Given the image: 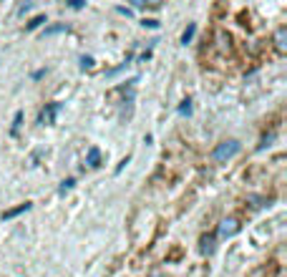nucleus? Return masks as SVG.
Instances as JSON below:
<instances>
[{
    "mask_svg": "<svg viewBox=\"0 0 287 277\" xmlns=\"http://www.w3.org/2000/svg\"><path fill=\"white\" fill-rule=\"evenodd\" d=\"M61 114V103H48L43 111H41V116H38V124H43V126H51L53 121H56V116Z\"/></svg>",
    "mask_w": 287,
    "mask_h": 277,
    "instance_id": "3",
    "label": "nucleus"
},
{
    "mask_svg": "<svg viewBox=\"0 0 287 277\" xmlns=\"http://www.w3.org/2000/svg\"><path fill=\"white\" fill-rule=\"evenodd\" d=\"M239 227H242V224H239V219L227 217V219H222V222H219V229H217V232H219V237H224V239H227V237H234V234L239 232Z\"/></svg>",
    "mask_w": 287,
    "mask_h": 277,
    "instance_id": "2",
    "label": "nucleus"
},
{
    "mask_svg": "<svg viewBox=\"0 0 287 277\" xmlns=\"http://www.w3.org/2000/svg\"><path fill=\"white\" fill-rule=\"evenodd\" d=\"M86 164H88L91 169L101 166V151H98V146H91V149H88V154H86Z\"/></svg>",
    "mask_w": 287,
    "mask_h": 277,
    "instance_id": "5",
    "label": "nucleus"
},
{
    "mask_svg": "<svg viewBox=\"0 0 287 277\" xmlns=\"http://www.w3.org/2000/svg\"><path fill=\"white\" fill-rule=\"evenodd\" d=\"M199 245H202L199 250H202L204 255H212V252H214V234H204V237L199 239Z\"/></svg>",
    "mask_w": 287,
    "mask_h": 277,
    "instance_id": "6",
    "label": "nucleus"
},
{
    "mask_svg": "<svg viewBox=\"0 0 287 277\" xmlns=\"http://www.w3.org/2000/svg\"><path fill=\"white\" fill-rule=\"evenodd\" d=\"M194 30H197V25H194V23H189V25H187V30L182 33V43H184V46L194 38Z\"/></svg>",
    "mask_w": 287,
    "mask_h": 277,
    "instance_id": "9",
    "label": "nucleus"
},
{
    "mask_svg": "<svg viewBox=\"0 0 287 277\" xmlns=\"http://www.w3.org/2000/svg\"><path fill=\"white\" fill-rule=\"evenodd\" d=\"M66 30H68V25H66V23H58V25L46 28V30H43V38H51V36H58V33H66Z\"/></svg>",
    "mask_w": 287,
    "mask_h": 277,
    "instance_id": "7",
    "label": "nucleus"
},
{
    "mask_svg": "<svg viewBox=\"0 0 287 277\" xmlns=\"http://www.w3.org/2000/svg\"><path fill=\"white\" fill-rule=\"evenodd\" d=\"M20 119H23V114L18 111V114H15V121H13V134L18 131V126H20Z\"/></svg>",
    "mask_w": 287,
    "mask_h": 277,
    "instance_id": "15",
    "label": "nucleus"
},
{
    "mask_svg": "<svg viewBox=\"0 0 287 277\" xmlns=\"http://www.w3.org/2000/svg\"><path fill=\"white\" fill-rule=\"evenodd\" d=\"M237 154H239V141L237 138H227V141L217 144V149L212 151V159H214L217 164H224V161H229Z\"/></svg>",
    "mask_w": 287,
    "mask_h": 277,
    "instance_id": "1",
    "label": "nucleus"
},
{
    "mask_svg": "<svg viewBox=\"0 0 287 277\" xmlns=\"http://www.w3.org/2000/svg\"><path fill=\"white\" fill-rule=\"evenodd\" d=\"M179 111H182V114H192V106H189V101H184V106H182Z\"/></svg>",
    "mask_w": 287,
    "mask_h": 277,
    "instance_id": "16",
    "label": "nucleus"
},
{
    "mask_svg": "<svg viewBox=\"0 0 287 277\" xmlns=\"http://www.w3.org/2000/svg\"><path fill=\"white\" fill-rule=\"evenodd\" d=\"M30 209V204L25 202V204H20V207L10 209V212H3V219H13V217H18V214H23V212H28Z\"/></svg>",
    "mask_w": 287,
    "mask_h": 277,
    "instance_id": "8",
    "label": "nucleus"
},
{
    "mask_svg": "<svg viewBox=\"0 0 287 277\" xmlns=\"http://www.w3.org/2000/svg\"><path fill=\"white\" fill-rule=\"evenodd\" d=\"M272 141H275V134H267V136H265V138H262V141H260V149H265V146H270Z\"/></svg>",
    "mask_w": 287,
    "mask_h": 277,
    "instance_id": "14",
    "label": "nucleus"
},
{
    "mask_svg": "<svg viewBox=\"0 0 287 277\" xmlns=\"http://www.w3.org/2000/svg\"><path fill=\"white\" fill-rule=\"evenodd\" d=\"M41 23H46V15H35V18H33L30 23H28V30H35V28H38Z\"/></svg>",
    "mask_w": 287,
    "mask_h": 277,
    "instance_id": "10",
    "label": "nucleus"
},
{
    "mask_svg": "<svg viewBox=\"0 0 287 277\" xmlns=\"http://www.w3.org/2000/svg\"><path fill=\"white\" fill-rule=\"evenodd\" d=\"M81 68H83V71L93 68V58H91V56H83V58H81Z\"/></svg>",
    "mask_w": 287,
    "mask_h": 277,
    "instance_id": "12",
    "label": "nucleus"
},
{
    "mask_svg": "<svg viewBox=\"0 0 287 277\" xmlns=\"http://www.w3.org/2000/svg\"><path fill=\"white\" fill-rule=\"evenodd\" d=\"M73 184H76L73 179H66V182L61 184V189H58V192H61V194H66V192H71V189H73Z\"/></svg>",
    "mask_w": 287,
    "mask_h": 277,
    "instance_id": "11",
    "label": "nucleus"
},
{
    "mask_svg": "<svg viewBox=\"0 0 287 277\" xmlns=\"http://www.w3.org/2000/svg\"><path fill=\"white\" fill-rule=\"evenodd\" d=\"M141 3H146V5H151V8H159V5H161V0H141Z\"/></svg>",
    "mask_w": 287,
    "mask_h": 277,
    "instance_id": "17",
    "label": "nucleus"
},
{
    "mask_svg": "<svg viewBox=\"0 0 287 277\" xmlns=\"http://www.w3.org/2000/svg\"><path fill=\"white\" fill-rule=\"evenodd\" d=\"M66 3H68V8H73V10H81L86 5V0H66Z\"/></svg>",
    "mask_w": 287,
    "mask_h": 277,
    "instance_id": "13",
    "label": "nucleus"
},
{
    "mask_svg": "<svg viewBox=\"0 0 287 277\" xmlns=\"http://www.w3.org/2000/svg\"><path fill=\"white\" fill-rule=\"evenodd\" d=\"M272 43H275L277 53H287V28H285V25H280V28L275 30V38H272Z\"/></svg>",
    "mask_w": 287,
    "mask_h": 277,
    "instance_id": "4",
    "label": "nucleus"
}]
</instances>
